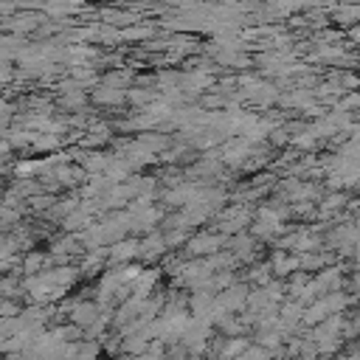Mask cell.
Returning a JSON list of instances; mask_svg holds the SVG:
<instances>
[{
    "label": "cell",
    "instance_id": "cell-1",
    "mask_svg": "<svg viewBox=\"0 0 360 360\" xmlns=\"http://www.w3.org/2000/svg\"><path fill=\"white\" fill-rule=\"evenodd\" d=\"M73 323L76 326H90V323H96L98 321V309L93 307V304H79L76 309H73Z\"/></svg>",
    "mask_w": 360,
    "mask_h": 360
},
{
    "label": "cell",
    "instance_id": "cell-2",
    "mask_svg": "<svg viewBox=\"0 0 360 360\" xmlns=\"http://www.w3.org/2000/svg\"><path fill=\"white\" fill-rule=\"evenodd\" d=\"M340 360H360V349H352V352H346Z\"/></svg>",
    "mask_w": 360,
    "mask_h": 360
}]
</instances>
